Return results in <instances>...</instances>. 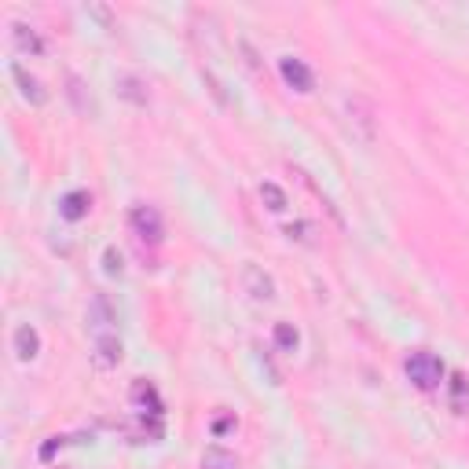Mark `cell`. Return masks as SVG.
Segmentation results:
<instances>
[{
	"mask_svg": "<svg viewBox=\"0 0 469 469\" xmlns=\"http://www.w3.org/2000/svg\"><path fill=\"white\" fill-rule=\"evenodd\" d=\"M12 345H15V356H19L22 363H30V360L41 356V334H37V327H30V323L15 327Z\"/></svg>",
	"mask_w": 469,
	"mask_h": 469,
	"instance_id": "ba28073f",
	"label": "cell"
},
{
	"mask_svg": "<svg viewBox=\"0 0 469 469\" xmlns=\"http://www.w3.org/2000/svg\"><path fill=\"white\" fill-rule=\"evenodd\" d=\"M345 107H348V125H352V136H356L360 143H374V107H371V99H363V96H352Z\"/></svg>",
	"mask_w": 469,
	"mask_h": 469,
	"instance_id": "7a4b0ae2",
	"label": "cell"
},
{
	"mask_svg": "<svg viewBox=\"0 0 469 469\" xmlns=\"http://www.w3.org/2000/svg\"><path fill=\"white\" fill-rule=\"evenodd\" d=\"M129 224H132V231L140 234L143 243H162V239H166V224H162V213L154 209V206H132V213H129Z\"/></svg>",
	"mask_w": 469,
	"mask_h": 469,
	"instance_id": "3957f363",
	"label": "cell"
},
{
	"mask_svg": "<svg viewBox=\"0 0 469 469\" xmlns=\"http://www.w3.org/2000/svg\"><path fill=\"white\" fill-rule=\"evenodd\" d=\"M89 209H92V194H89V191H66V194H63V202H59V217L70 220V224L85 220Z\"/></svg>",
	"mask_w": 469,
	"mask_h": 469,
	"instance_id": "9c48e42d",
	"label": "cell"
},
{
	"mask_svg": "<svg viewBox=\"0 0 469 469\" xmlns=\"http://www.w3.org/2000/svg\"><path fill=\"white\" fill-rule=\"evenodd\" d=\"M451 404H455L458 411H469V393H465V378H462V374L451 378Z\"/></svg>",
	"mask_w": 469,
	"mask_h": 469,
	"instance_id": "ac0fdd59",
	"label": "cell"
},
{
	"mask_svg": "<svg viewBox=\"0 0 469 469\" xmlns=\"http://www.w3.org/2000/svg\"><path fill=\"white\" fill-rule=\"evenodd\" d=\"M110 323H117V311H114V308H110V301L99 294V297L92 301V308H89V327H92V337L110 334Z\"/></svg>",
	"mask_w": 469,
	"mask_h": 469,
	"instance_id": "30bf717a",
	"label": "cell"
},
{
	"mask_svg": "<svg viewBox=\"0 0 469 469\" xmlns=\"http://www.w3.org/2000/svg\"><path fill=\"white\" fill-rule=\"evenodd\" d=\"M202 469H239V458H234V451L213 444V448H206V455H202Z\"/></svg>",
	"mask_w": 469,
	"mask_h": 469,
	"instance_id": "4fadbf2b",
	"label": "cell"
},
{
	"mask_svg": "<svg viewBox=\"0 0 469 469\" xmlns=\"http://www.w3.org/2000/svg\"><path fill=\"white\" fill-rule=\"evenodd\" d=\"M12 41H15V48L26 52V55H41V52H45V41H41V37H37V30L26 26V22H15V26H12Z\"/></svg>",
	"mask_w": 469,
	"mask_h": 469,
	"instance_id": "8fae6325",
	"label": "cell"
},
{
	"mask_svg": "<svg viewBox=\"0 0 469 469\" xmlns=\"http://www.w3.org/2000/svg\"><path fill=\"white\" fill-rule=\"evenodd\" d=\"M12 77H15V85H19V92H22V99H26V103H33V107H45V103H48L45 85L37 81L33 73H26V66L12 63Z\"/></svg>",
	"mask_w": 469,
	"mask_h": 469,
	"instance_id": "52a82bcc",
	"label": "cell"
},
{
	"mask_svg": "<svg viewBox=\"0 0 469 469\" xmlns=\"http://www.w3.org/2000/svg\"><path fill=\"white\" fill-rule=\"evenodd\" d=\"M132 404L136 407H150V414H162V400H158V393H154L150 381H136L132 385Z\"/></svg>",
	"mask_w": 469,
	"mask_h": 469,
	"instance_id": "5bb4252c",
	"label": "cell"
},
{
	"mask_svg": "<svg viewBox=\"0 0 469 469\" xmlns=\"http://www.w3.org/2000/svg\"><path fill=\"white\" fill-rule=\"evenodd\" d=\"M117 96L132 99L136 107H147V99H150L147 81H140V77H132V73H122V77H117Z\"/></svg>",
	"mask_w": 469,
	"mask_h": 469,
	"instance_id": "7c38bea8",
	"label": "cell"
},
{
	"mask_svg": "<svg viewBox=\"0 0 469 469\" xmlns=\"http://www.w3.org/2000/svg\"><path fill=\"white\" fill-rule=\"evenodd\" d=\"M260 199H264V206H268L271 213H283V209H286V194H283L279 183H260Z\"/></svg>",
	"mask_w": 469,
	"mask_h": 469,
	"instance_id": "e0dca14e",
	"label": "cell"
},
{
	"mask_svg": "<svg viewBox=\"0 0 469 469\" xmlns=\"http://www.w3.org/2000/svg\"><path fill=\"white\" fill-rule=\"evenodd\" d=\"M404 371H407V378L422 388V393H433V388H440V381H444L440 356H433V352H425V348L411 352V356L404 360Z\"/></svg>",
	"mask_w": 469,
	"mask_h": 469,
	"instance_id": "6da1fadb",
	"label": "cell"
},
{
	"mask_svg": "<svg viewBox=\"0 0 469 469\" xmlns=\"http://www.w3.org/2000/svg\"><path fill=\"white\" fill-rule=\"evenodd\" d=\"M279 73H283V81H286L294 92H301V96H308L311 89H316V73L308 70V63H304V59L283 55V59H279Z\"/></svg>",
	"mask_w": 469,
	"mask_h": 469,
	"instance_id": "5b68a950",
	"label": "cell"
},
{
	"mask_svg": "<svg viewBox=\"0 0 469 469\" xmlns=\"http://www.w3.org/2000/svg\"><path fill=\"white\" fill-rule=\"evenodd\" d=\"M243 286H246V294H250L253 301H271V297H276V279H271L268 271L257 268V264H246V271H243Z\"/></svg>",
	"mask_w": 469,
	"mask_h": 469,
	"instance_id": "8992f818",
	"label": "cell"
},
{
	"mask_svg": "<svg viewBox=\"0 0 469 469\" xmlns=\"http://www.w3.org/2000/svg\"><path fill=\"white\" fill-rule=\"evenodd\" d=\"M271 337H276V345H279L283 352H294V348L301 345V334H297V327H294V323H276Z\"/></svg>",
	"mask_w": 469,
	"mask_h": 469,
	"instance_id": "9a60e30c",
	"label": "cell"
},
{
	"mask_svg": "<svg viewBox=\"0 0 469 469\" xmlns=\"http://www.w3.org/2000/svg\"><path fill=\"white\" fill-rule=\"evenodd\" d=\"M125 348H122V337L117 334H99L92 337V367L96 371H114L117 363H122Z\"/></svg>",
	"mask_w": 469,
	"mask_h": 469,
	"instance_id": "277c9868",
	"label": "cell"
},
{
	"mask_svg": "<svg viewBox=\"0 0 469 469\" xmlns=\"http://www.w3.org/2000/svg\"><path fill=\"white\" fill-rule=\"evenodd\" d=\"M103 271H107L110 279H122L125 276V257H122V250H117V246L103 250Z\"/></svg>",
	"mask_w": 469,
	"mask_h": 469,
	"instance_id": "2e32d148",
	"label": "cell"
}]
</instances>
